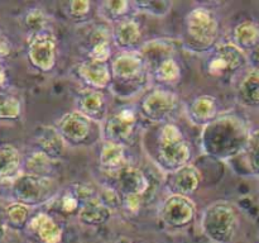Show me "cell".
<instances>
[{
	"label": "cell",
	"instance_id": "d6986e66",
	"mask_svg": "<svg viewBox=\"0 0 259 243\" xmlns=\"http://www.w3.org/2000/svg\"><path fill=\"white\" fill-rule=\"evenodd\" d=\"M220 111V103L214 95L204 94L192 99L187 105L186 114L189 120L194 126L205 127L214 120Z\"/></svg>",
	"mask_w": 259,
	"mask_h": 243
},
{
	"label": "cell",
	"instance_id": "ffe728a7",
	"mask_svg": "<svg viewBox=\"0 0 259 243\" xmlns=\"http://www.w3.org/2000/svg\"><path fill=\"white\" fill-rule=\"evenodd\" d=\"M23 156L13 144H0V184L10 185L23 174Z\"/></svg>",
	"mask_w": 259,
	"mask_h": 243
},
{
	"label": "cell",
	"instance_id": "5b68a950",
	"mask_svg": "<svg viewBox=\"0 0 259 243\" xmlns=\"http://www.w3.org/2000/svg\"><path fill=\"white\" fill-rule=\"evenodd\" d=\"M185 34L190 50L210 52L219 43L220 22L217 13L205 5L192 8L185 17Z\"/></svg>",
	"mask_w": 259,
	"mask_h": 243
},
{
	"label": "cell",
	"instance_id": "60d3db41",
	"mask_svg": "<svg viewBox=\"0 0 259 243\" xmlns=\"http://www.w3.org/2000/svg\"><path fill=\"white\" fill-rule=\"evenodd\" d=\"M7 84H8L7 68H5V66L3 65V62L0 61V90H3V89L5 88Z\"/></svg>",
	"mask_w": 259,
	"mask_h": 243
},
{
	"label": "cell",
	"instance_id": "f35d334b",
	"mask_svg": "<svg viewBox=\"0 0 259 243\" xmlns=\"http://www.w3.org/2000/svg\"><path fill=\"white\" fill-rule=\"evenodd\" d=\"M144 202L143 195H123L121 196V208L132 214H137L142 209Z\"/></svg>",
	"mask_w": 259,
	"mask_h": 243
},
{
	"label": "cell",
	"instance_id": "f1b7e54d",
	"mask_svg": "<svg viewBox=\"0 0 259 243\" xmlns=\"http://www.w3.org/2000/svg\"><path fill=\"white\" fill-rule=\"evenodd\" d=\"M56 162L57 161H53L43 152L34 149L25 158L23 157V171L25 174L37 175V176L53 177L52 172Z\"/></svg>",
	"mask_w": 259,
	"mask_h": 243
},
{
	"label": "cell",
	"instance_id": "3957f363",
	"mask_svg": "<svg viewBox=\"0 0 259 243\" xmlns=\"http://www.w3.org/2000/svg\"><path fill=\"white\" fill-rule=\"evenodd\" d=\"M192 148L177 124L167 122L161 126L157 134L156 162L164 174H171L191 164Z\"/></svg>",
	"mask_w": 259,
	"mask_h": 243
},
{
	"label": "cell",
	"instance_id": "9c48e42d",
	"mask_svg": "<svg viewBox=\"0 0 259 243\" xmlns=\"http://www.w3.org/2000/svg\"><path fill=\"white\" fill-rule=\"evenodd\" d=\"M138 109L133 105H125L118 110L109 113L100 124L101 139L125 147L136 136L139 127Z\"/></svg>",
	"mask_w": 259,
	"mask_h": 243
},
{
	"label": "cell",
	"instance_id": "4316f807",
	"mask_svg": "<svg viewBox=\"0 0 259 243\" xmlns=\"http://www.w3.org/2000/svg\"><path fill=\"white\" fill-rule=\"evenodd\" d=\"M128 164L125 147L121 144L103 141L100 154H99V166L103 171L110 175H115L119 170H121Z\"/></svg>",
	"mask_w": 259,
	"mask_h": 243
},
{
	"label": "cell",
	"instance_id": "cb8c5ba5",
	"mask_svg": "<svg viewBox=\"0 0 259 243\" xmlns=\"http://www.w3.org/2000/svg\"><path fill=\"white\" fill-rule=\"evenodd\" d=\"M139 53L143 57L146 62L147 68L149 70L162 62L163 60L169 57H175V47L171 39H164V38H157L151 39L148 42H144L137 48Z\"/></svg>",
	"mask_w": 259,
	"mask_h": 243
},
{
	"label": "cell",
	"instance_id": "f546056e",
	"mask_svg": "<svg viewBox=\"0 0 259 243\" xmlns=\"http://www.w3.org/2000/svg\"><path fill=\"white\" fill-rule=\"evenodd\" d=\"M132 3L126 0H105L98 4V14L104 22L115 24L119 20L131 15Z\"/></svg>",
	"mask_w": 259,
	"mask_h": 243
},
{
	"label": "cell",
	"instance_id": "e0dca14e",
	"mask_svg": "<svg viewBox=\"0 0 259 243\" xmlns=\"http://www.w3.org/2000/svg\"><path fill=\"white\" fill-rule=\"evenodd\" d=\"M142 25L133 17H126L111 25V40L119 51H133L141 46Z\"/></svg>",
	"mask_w": 259,
	"mask_h": 243
},
{
	"label": "cell",
	"instance_id": "ba28073f",
	"mask_svg": "<svg viewBox=\"0 0 259 243\" xmlns=\"http://www.w3.org/2000/svg\"><path fill=\"white\" fill-rule=\"evenodd\" d=\"M180 105V98L168 88L156 86L143 94L138 104L139 115L152 123L163 124L176 113Z\"/></svg>",
	"mask_w": 259,
	"mask_h": 243
},
{
	"label": "cell",
	"instance_id": "8fae6325",
	"mask_svg": "<svg viewBox=\"0 0 259 243\" xmlns=\"http://www.w3.org/2000/svg\"><path fill=\"white\" fill-rule=\"evenodd\" d=\"M27 56L30 65L40 72H51L57 63V39L50 28L28 35Z\"/></svg>",
	"mask_w": 259,
	"mask_h": 243
},
{
	"label": "cell",
	"instance_id": "836d02e7",
	"mask_svg": "<svg viewBox=\"0 0 259 243\" xmlns=\"http://www.w3.org/2000/svg\"><path fill=\"white\" fill-rule=\"evenodd\" d=\"M22 113L23 105L18 96L12 94H0V120H17Z\"/></svg>",
	"mask_w": 259,
	"mask_h": 243
},
{
	"label": "cell",
	"instance_id": "ab89813d",
	"mask_svg": "<svg viewBox=\"0 0 259 243\" xmlns=\"http://www.w3.org/2000/svg\"><path fill=\"white\" fill-rule=\"evenodd\" d=\"M12 51H13L12 40L9 39V37H8L3 30H0V61L3 62V60L9 57Z\"/></svg>",
	"mask_w": 259,
	"mask_h": 243
},
{
	"label": "cell",
	"instance_id": "44dd1931",
	"mask_svg": "<svg viewBox=\"0 0 259 243\" xmlns=\"http://www.w3.org/2000/svg\"><path fill=\"white\" fill-rule=\"evenodd\" d=\"M39 239L40 243H60L62 239V228L52 215L37 213L30 218L27 225Z\"/></svg>",
	"mask_w": 259,
	"mask_h": 243
},
{
	"label": "cell",
	"instance_id": "e575fe53",
	"mask_svg": "<svg viewBox=\"0 0 259 243\" xmlns=\"http://www.w3.org/2000/svg\"><path fill=\"white\" fill-rule=\"evenodd\" d=\"M133 10L146 13L153 17H166L171 12L174 3L168 0H141V2L132 3Z\"/></svg>",
	"mask_w": 259,
	"mask_h": 243
},
{
	"label": "cell",
	"instance_id": "d6a6232c",
	"mask_svg": "<svg viewBox=\"0 0 259 243\" xmlns=\"http://www.w3.org/2000/svg\"><path fill=\"white\" fill-rule=\"evenodd\" d=\"M242 154L244 156L245 165L250 175L259 177V129L250 132L249 139Z\"/></svg>",
	"mask_w": 259,
	"mask_h": 243
},
{
	"label": "cell",
	"instance_id": "484cf974",
	"mask_svg": "<svg viewBox=\"0 0 259 243\" xmlns=\"http://www.w3.org/2000/svg\"><path fill=\"white\" fill-rule=\"evenodd\" d=\"M111 210L99 199L98 194L82 202L80 210L76 214L78 222L90 227H98L109 222L111 218Z\"/></svg>",
	"mask_w": 259,
	"mask_h": 243
},
{
	"label": "cell",
	"instance_id": "30bf717a",
	"mask_svg": "<svg viewBox=\"0 0 259 243\" xmlns=\"http://www.w3.org/2000/svg\"><path fill=\"white\" fill-rule=\"evenodd\" d=\"M96 126L100 124L95 123L75 109L61 115L53 127L60 133L66 146L80 147L90 143L94 132H96Z\"/></svg>",
	"mask_w": 259,
	"mask_h": 243
},
{
	"label": "cell",
	"instance_id": "277c9868",
	"mask_svg": "<svg viewBox=\"0 0 259 243\" xmlns=\"http://www.w3.org/2000/svg\"><path fill=\"white\" fill-rule=\"evenodd\" d=\"M200 227L211 243H234L240 228L239 213L228 200H215L201 213Z\"/></svg>",
	"mask_w": 259,
	"mask_h": 243
},
{
	"label": "cell",
	"instance_id": "b9f144b4",
	"mask_svg": "<svg viewBox=\"0 0 259 243\" xmlns=\"http://www.w3.org/2000/svg\"><path fill=\"white\" fill-rule=\"evenodd\" d=\"M5 234H7V224H5L4 218H3V219H0V243L5 238Z\"/></svg>",
	"mask_w": 259,
	"mask_h": 243
},
{
	"label": "cell",
	"instance_id": "9a60e30c",
	"mask_svg": "<svg viewBox=\"0 0 259 243\" xmlns=\"http://www.w3.org/2000/svg\"><path fill=\"white\" fill-rule=\"evenodd\" d=\"M235 100L247 109H259V67L249 66L237 77Z\"/></svg>",
	"mask_w": 259,
	"mask_h": 243
},
{
	"label": "cell",
	"instance_id": "d590c367",
	"mask_svg": "<svg viewBox=\"0 0 259 243\" xmlns=\"http://www.w3.org/2000/svg\"><path fill=\"white\" fill-rule=\"evenodd\" d=\"M23 24L29 34L40 32L48 28V17L46 12L40 8H32L28 9L23 17Z\"/></svg>",
	"mask_w": 259,
	"mask_h": 243
},
{
	"label": "cell",
	"instance_id": "603a6c76",
	"mask_svg": "<svg viewBox=\"0 0 259 243\" xmlns=\"http://www.w3.org/2000/svg\"><path fill=\"white\" fill-rule=\"evenodd\" d=\"M230 42L247 53L259 48V23L254 19H243L232 29Z\"/></svg>",
	"mask_w": 259,
	"mask_h": 243
},
{
	"label": "cell",
	"instance_id": "4dcf8cb0",
	"mask_svg": "<svg viewBox=\"0 0 259 243\" xmlns=\"http://www.w3.org/2000/svg\"><path fill=\"white\" fill-rule=\"evenodd\" d=\"M33 208L27 207L20 202L12 201L4 209V220L7 227L13 229H23L28 225L33 217Z\"/></svg>",
	"mask_w": 259,
	"mask_h": 243
},
{
	"label": "cell",
	"instance_id": "1f68e13d",
	"mask_svg": "<svg viewBox=\"0 0 259 243\" xmlns=\"http://www.w3.org/2000/svg\"><path fill=\"white\" fill-rule=\"evenodd\" d=\"M50 202H52V207L56 212L65 215L77 214L81 205H82V201L76 196V194L71 190L70 186L58 191V194Z\"/></svg>",
	"mask_w": 259,
	"mask_h": 243
},
{
	"label": "cell",
	"instance_id": "4fadbf2b",
	"mask_svg": "<svg viewBox=\"0 0 259 243\" xmlns=\"http://www.w3.org/2000/svg\"><path fill=\"white\" fill-rule=\"evenodd\" d=\"M76 110L95 123L101 124L109 115V103L104 91L85 88L76 96Z\"/></svg>",
	"mask_w": 259,
	"mask_h": 243
},
{
	"label": "cell",
	"instance_id": "d4e9b609",
	"mask_svg": "<svg viewBox=\"0 0 259 243\" xmlns=\"http://www.w3.org/2000/svg\"><path fill=\"white\" fill-rule=\"evenodd\" d=\"M113 56L111 29L105 27L96 28L89 37L88 58L100 62H110Z\"/></svg>",
	"mask_w": 259,
	"mask_h": 243
},
{
	"label": "cell",
	"instance_id": "83f0119b",
	"mask_svg": "<svg viewBox=\"0 0 259 243\" xmlns=\"http://www.w3.org/2000/svg\"><path fill=\"white\" fill-rule=\"evenodd\" d=\"M181 66L175 57H169L149 70V78L161 88H171L181 80Z\"/></svg>",
	"mask_w": 259,
	"mask_h": 243
},
{
	"label": "cell",
	"instance_id": "2e32d148",
	"mask_svg": "<svg viewBox=\"0 0 259 243\" xmlns=\"http://www.w3.org/2000/svg\"><path fill=\"white\" fill-rule=\"evenodd\" d=\"M201 172L195 165L189 164L176 171L167 174L166 187L169 194L190 196L199 190Z\"/></svg>",
	"mask_w": 259,
	"mask_h": 243
},
{
	"label": "cell",
	"instance_id": "7bdbcfd3",
	"mask_svg": "<svg viewBox=\"0 0 259 243\" xmlns=\"http://www.w3.org/2000/svg\"><path fill=\"white\" fill-rule=\"evenodd\" d=\"M114 243H132V242L129 239H126V238H120V239L115 240Z\"/></svg>",
	"mask_w": 259,
	"mask_h": 243
},
{
	"label": "cell",
	"instance_id": "6da1fadb",
	"mask_svg": "<svg viewBox=\"0 0 259 243\" xmlns=\"http://www.w3.org/2000/svg\"><path fill=\"white\" fill-rule=\"evenodd\" d=\"M248 122L239 114L220 113L200 132L202 153L218 161L227 162L240 156L250 136Z\"/></svg>",
	"mask_w": 259,
	"mask_h": 243
},
{
	"label": "cell",
	"instance_id": "7402d4cb",
	"mask_svg": "<svg viewBox=\"0 0 259 243\" xmlns=\"http://www.w3.org/2000/svg\"><path fill=\"white\" fill-rule=\"evenodd\" d=\"M35 149L47 154L53 161H58L65 153L66 143L53 126H43L35 132Z\"/></svg>",
	"mask_w": 259,
	"mask_h": 243
},
{
	"label": "cell",
	"instance_id": "74e56055",
	"mask_svg": "<svg viewBox=\"0 0 259 243\" xmlns=\"http://www.w3.org/2000/svg\"><path fill=\"white\" fill-rule=\"evenodd\" d=\"M93 4L89 0H71L67 4V13L72 19H83L90 14Z\"/></svg>",
	"mask_w": 259,
	"mask_h": 243
},
{
	"label": "cell",
	"instance_id": "8992f818",
	"mask_svg": "<svg viewBox=\"0 0 259 243\" xmlns=\"http://www.w3.org/2000/svg\"><path fill=\"white\" fill-rule=\"evenodd\" d=\"M249 67L247 53L233 45L230 40L220 42L209 52L205 70L218 80L233 81Z\"/></svg>",
	"mask_w": 259,
	"mask_h": 243
},
{
	"label": "cell",
	"instance_id": "ac0fdd59",
	"mask_svg": "<svg viewBox=\"0 0 259 243\" xmlns=\"http://www.w3.org/2000/svg\"><path fill=\"white\" fill-rule=\"evenodd\" d=\"M76 72L86 88L101 91L110 88L111 72L109 62H100V61L86 58L78 63Z\"/></svg>",
	"mask_w": 259,
	"mask_h": 243
},
{
	"label": "cell",
	"instance_id": "52a82bcc",
	"mask_svg": "<svg viewBox=\"0 0 259 243\" xmlns=\"http://www.w3.org/2000/svg\"><path fill=\"white\" fill-rule=\"evenodd\" d=\"M9 189L13 201L30 208L50 202L60 191L53 177L37 176L25 172L9 185Z\"/></svg>",
	"mask_w": 259,
	"mask_h": 243
},
{
	"label": "cell",
	"instance_id": "7a4b0ae2",
	"mask_svg": "<svg viewBox=\"0 0 259 243\" xmlns=\"http://www.w3.org/2000/svg\"><path fill=\"white\" fill-rule=\"evenodd\" d=\"M110 90L116 95L131 96L139 93L151 81L143 57L137 50L118 51L109 62Z\"/></svg>",
	"mask_w": 259,
	"mask_h": 243
},
{
	"label": "cell",
	"instance_id": "8d00e7d4",
	"mask_svg": "<svg viewBox=\"0 0 259 243\" xmlns=\"http://www.w3.org/2000/svg\"><path fill=\"white\" fill-rule=\"evenodd\" d=\"M98 196L109 209L113 212L116 208L121 207V196L119 194L118 190L114 186H110V185H106V186H103L100 189V192H98Z\"/></svg>",
	"mask_w": 259,
	"mask_h": 243
},
{
	"label": "cell",
	"instance_id": "5bb4252c",
	"mask_svg": "<svg viewBox=\"0 0 259 243\" xmlns=\"http://www.w3.org/2000/svg\"><path fill=\"white\" fill-rule=\"evenodd\" d=\"M115 180V187L120 196L123 195H143L146 196L151 187V181L146 172L133 165H126L113 175Z\"/></svg>",
	"mask_w": 259,
	"mask_h": 243
},
{
	"label": "cell",
	"instance_id": "7c38bea8",
	"mask_svg": "<svg viewBox=\"0 0 259 243\" xmlns=\"http://www.w3.org/2000/svg\"><path fill=\"white\" fill-rule=\"evenodd\" d=\"M159 218L171 229H184L196 217V204L190 196L169 194L159 207Z\"/></svg>",
	"mask_w": 259,
	"mask_h": 243
}]
</instances>
